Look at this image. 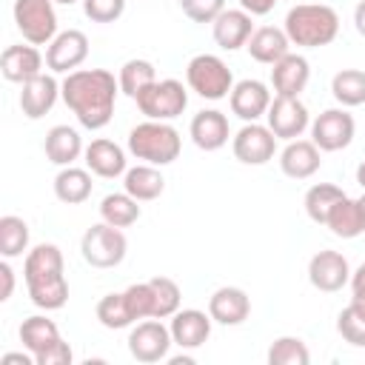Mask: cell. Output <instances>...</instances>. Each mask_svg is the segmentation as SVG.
Segmentation results:
<instances>
[{
    "mask_svg": "<svg viewBox=\"0 0 365 365\" xmlns=\"http://www.w3.org/2000/svg\"><path fill=\"white\" fill-rule=\"evenodd\" d=\"M66 108L88 131H100L114 117V103L120 83L106 68H77L60 83Z\"/></svg>",
    "mask_w": 365,
    "mask_h": 365,
    "instance_id": "cell-1",
    "label": "cell"
},
{
    "mask_svg": "<svg viewBox=\"0 0 365 365\" xmlns=\"http://www.w3.org/2000/svg\"><path fill=\"white\" fill-rule=\"evenodd\" d=\"M23 279L37 308L60 311L68 302V282L63 277V251L54 242H40L31 251H26Z\"/></svg>",
    "mask_w": 365,
    "mask_h": 365,
    "instance_id": "cell-2",
    "label": "cell"
},
{
    "mask_svg": "<svg viewBox=\"0 0 365 365\" xmlns=\"http://www.w3.org/2000/svg\"><path fill=\"white\" fill-rule=\"evenodd\" d=\"M282 29L291 46L322 48L331 46L339 34V14L325 3H297L294 9H288Z\"/></svg>",
    "mask_w": 365,
    "mask_h": 365,
    "instance_id": "cell-3",
    "label": "cell"
},
{
    "mask_svg": "<svg viewBox=\"0 0 365 365\" xmlns=\"http://www.w3.org/2000/svg\"><path fill=\"white\" fill-rule=\"evenodd\" d=\"M182 151V137L171 123L145 120L128 131V154L148 165H171Z\"/></svg>",
    "mask_w": 365,
    "mask_h": 365,
    "instance_id": "cell-4",
    "label": "cell"
},
{
    "mask_svg": "<svg viewBox=\"0 0 365 365\" xmlns=\"http://www.w3.org/2000/svg\"><path fill=\"white\" fill-rule=\"evenodd\" d=\"M185 86L202 100H225L234 88V74L217 54H197L185 66Z\"/></svg>",
    "mask_w": 365,
    "mask_h": 365,
    "instance_id": "cell-5",
    "label": "cell"
},
{
    "mask_svg": "<svg viewBox=\"0 0 365 365\" xmlns=\"http://www.w3.org/2000/svg\"><path fill=\"white\" fill-rule=\"evenodd\" d=\"M137 108L145 120H163L171 123L188 108V86H182L174 77L151 83L143 94H137Z\"/></svg>",
    "mask_w": 365,
    "mask_h": 365,
    "instance_id": "cell-6",
    "label": "cell"
},
{
    "mask_svg": "<svg viewBox=\"0 0 365 365\" xmlns=\"http://www.w3.org/2000/svg\"><path fill=\"white\" fill-rule=\"evenodd\" d=\"M125 251H128V240L123 228H114L103 220L86 228L80 240V254L91 268H117L125 259Z\"/></svg>",
    "mask_w": 365,
    "mask_h": 365,
    "instance_id": "cell-7",
    "label": "cell"
},
{
    "mask_svg": "<svg viewBox=\"0 0 365 365\" xmlns=\"http://www.w3.org/2000/svg\"><path fill=\"white\" fill-rule=\"evenodd\" d=\"M11 14H14L17 31L31 46H48L60 34L54 0H14Z\"/></svg>",
    "mask_w": 365,
    "mask_h": 365,
    "instance_id": "cell-8",
    "label": "cell"
},
{
    "mask_svg": "<svg viewBox=\"0 0 365 365\" xmlns=\"http://www.w3.org/2000/svg\"><path fill=\"white\" fill-rule=\"evenodd\" d=\"M125 342H128V354H131L137 362H145V365L168 359V348L174 345L171 328L163 325V319H154V317L137 322V325L131 328V334H128Z\"/></svg>",
    "mask_w": 365,
    "mask_h": 365,
    "instance_id": "cell-9",
    "label": "cell"
},
{
    "mask_svg": "<svg viewBox=\"0 0 365 365\" xmlns=\"http://www.w3.org/2000/svg\"><path fill=\"white\" fill-rule=\"evenodd\" d=\"M356 134V123L348 108H325L311 120V140L319 151H342L351 145Z\"/></svg>",
    "mask_w": 365,
    "mask_h": 365,
    "instance_id": "cell-10",
    "label": "cell"
},
{
    "mask_svg": "<svg viewBox=\"0 0 365 365\" xmlns=\"http://www.w3.org/2000/svg\"><path fill=\"white\" fill-rule=\"evenodd\" d=\"M265 125L277 140H297L311 128V114L299 97H274L265 114Z\"/></svg>",
    "mask_w": 365,
    "mask_h": 365,
    "instance_id": "cell-11",
    "label": "cell"
},
{
    "mask_svg": "<svg viewBox=\"0 0 365 365\" xmlns=\"http://www.w3.org/2000/svg\"><path fill=\"white\" fill-rule=\"evenodd\" d=\"M231 151L242 165H265L277 154V137L262 123H245L231 137Z\"/></svg>",
    "mask_w": 365,
    "mask_h": 365,
    "instance_id": "cell-12",
    "label": "cell"
},
{
    "mask_svg": "<svg viewBox=\"0 0 365 365\" xmlns=\"http://www.w3.org/2000/svg\"><path fill=\"white\" fill-rule=\"evenodd\" d=\"M88 57V37L80 29L60 31L46 48V68L51 74H71Z\"/></svg>",
    "mask_w": 365,
    "mask_h": 365,
    "instance_id": "cell-13",
    "label": "cell"
},
{
    "mask_svg": "<svg viewBox=\"0 0 365 365\" xmlns=\"http://www.w3.org/2000/svg\"><path fill=\"white\" fill-rule=\"evenodd\" d=\"M308 282L322 294L342 291L351 282V265L339 251L322 248L308 259Z\"/></svg>",
    "mask_w": 365,
    "mask_h": 365,
    "instance_id": "cell-14",
    "label": "cell"
},
{
    "mask_svg": "<svg viewBox=\"0 0 365 365\" xmlns=\"http://www.w3.org/2000/svg\"><path fill=\"white\" fill-rule=\"evenodd\" d=\"M271 100V88L262 80H240L228 94L231 114H237L242 123H257L259 117H265Z\"/></svg>",
    "mask_w": 365,
    "mask_h": 365,
    "instance_id": "cell-15",
    "label": "cell"
},
{
    "mask_svg": "<svg viewBox=\"0 0 365 365\" xmlns=\"http://www.w3.org/2000/svg\"><path fill=\"white\" fill-rule=\"evenodd\" d=\"M311 80V63L302 54L288 51L282 60L271 66V88L274 97H299Z\"/></svg>",
    "mask_w": 365,
    "mask_h": 365,
    "instance_id": "cell-16",
    "label": "cell"
},
{
    "mask_svg": "<svg viewBox=\"0 0 365 365\" xmlns=\"http://www.w3.org/2000/svg\"><path fill=\"white\" fill-rule=\"evenodd\" d=\"M188 137L200 151H220L231 137L228 117L220 108H202L191 117Z\"/></svg>",
    "mask_w": 365,
    "mask_h": 365,
    "instance_id": "cell-17",
    "label": "cell"
},
{
    "mask_svg": "<svg viewBox=\"0 0 365 365\" xmlns=\"http://www.w3.org/2000/svg\"><path fill=\"white\" fill-rule=\"evenodd\" d=\"M211 34L222 51H237L254 34V14H248L245 9H222L211 23Z\"/></svg>",
    "mask_w": 365,
    "mask_h": 365,
    "instance_id": "cell-18",
    "label": "cell"
},
{
    "mask_svg": "<svg viewBox=\"0 0 365 365\" xmlns=\"http://www.w3.org/2000/svg\"><path fill=\"white\" fill-rule=\"evenodd\" d=\"M43 63H46V57L31 43H26V46L23 43L6 46L3 54H0V71H3V77L9 83H20V86L29 83L31 77L43 74Z\"/></svg>",
    "mask_w": 365,
    "mask_h": 365,
    "instance_id": "cell-19",
    "label": "cell"
},
{
    "mask_svg": "<svg viewBox=\"0 0 365 365\" xmlns=\"http://www.w3.org/2000/svg\"><path fill=\"white\" fill-rule=\"evenodd\" d=\"M57 97H63V91L54 74H37L20 86V111L29 120H40L54 108Z\"/></svg>",
    "mask_w": 365,
    "mask_h": 365,
    "instance_id": "cell-20",
    "label": "cell"
},
{
    "mask_svg": "<svg viewBox=\"0 0 365 365\" xmlns=\"http://www.w3.org/2000/svg\"><path fill=\"white\" fill-rule=\"evenodd\" d=\"M211 314L200 311V308H180L174 317H171V339L174 345L185 348V351H194L200 345L208 342L211 336Z\"/></svg>",
    "mask_w": 365,
    "mask_h": 365,
    "instance_id": "cell-21",
    "label": "cell"
},
{
    "mask_svg": "<svg viewBox=\"0 0 365 365\" xmlns=\"http://www.w3.org/2000/svg\"><path fill=\"white\" fill-rule=\"evenodd\" d=\"M86 157V168L94 174V177H103V180H117L123 177L128 168V160H125V151L114 143V140H106V137H97L86 145L83 151Z\"/></svg>",
    "mask_w": 365,
    "mask_h": 365,
    "instance_id": "cell-22",
    "label": "cell"
},
{
    "mask_svg": "<svg viewBox=\"0 0 365 365\" xmlns=\"http://www.w3.org/2000/svg\"><path fill=\"white\" fill-rule=\"evenodd\" d=\"M322 165V151L314 145V140H288L285 148L279 151V168L291 180H308L319 171Z\"/></svg>",
    "mask_w": 365,
    "mask_h": 365,
    "instance_id": "cell-23",
    "label": "cell"
},
{
    "mask_svg": "<svg viewBox=\"0 0 365 365\" xmlns=\"http://www.w3.org/2000/svg\"><path fill=\"white\" fill-rule=\"evenodd\" d=\"M208 314L220 325H242L251 314V297L237 285H222L208 297Z\"/></svg>",
    "mask_w": 365,
    "mask_h": 365,
    "instance_id": "cell-24",
    "label": "cell"
},
{
    "mask_svg": "<svg viewBox=\"0 0 365 365\" xmlns=\"http://www.w3.org/2000/svg\"><path fill=\"white\" fill-rule=\"evenodd\" d=\"M43 151H46V160L66 168V165H74L80 160V154L86 151L83 145V137L77 128L71 125H54L48 128L46 140H43Z\"/></svg>",
    "mask_w": 365,
    "mask_h": 365,
    "instance_id": "cell-25",
    "label": "cell"
},
{
    "mask_svg": "<svg viewBox=\"0 0 365 365\" xmlns=\"http://www.w3.org/2000/svg\"><path fill=\"white\" fill-rule=\"evenodd\" d=\"M248 54L262 63V66H274L277 60H282L288 51H291V40L285 34V29H277V26H259L254 29V34L248 37L245 43Z\"/></svg>",
    "mask_w": 365,
    "mask_h": 365,
    "instance_id": "cell-26",
    "label": "cell"
},
{
    "mask_svg": "<svg viewBox=\"0 0 365 365\" xmlns=\"http://www.w3.org/2000/svg\"><path fill=\"white\" fill-rule=\"evenodd\" d=\"M17 336H20L23 348H26L29 354H34V362H37V356H40V354H46L54 342H60V339H63V336H60L57 322H54V319H48V317H43V314L26 317V319L20 322Z\"/></svg>",
    "mask_w": 365,
    "mask_h": 365,
    "instance_id": "cell-27",
    "label": "cell"
},
{
    "mask_svg": "<svg viewBox=\"0 0 365 365\" xmlns=\"http://www.w3.org/2000/svg\"><path fill=\"white\" fill-rule=\"evenodd\" d=\"M123 191H128L140 202H151L165 191V177L160 174L157 165L140 163L123 174Z\"/></svg>",
    "mask_w": 365,
    "mask_h": 365,
    "instance_id": "cell-28",
    "label": "cell"
},
{
    "mask_svg": "<svg viewBox=\"0 0 365 365\" xmlns=\"http://www.w3.org/2000/svg\"><path fill=\"white\" fill-rule=\"evenodd\" d=\"M91 171L88 168H77V165H66L57 171L54 177V197L66 205H80L91 197Z\"/></svg>",
    "mask_w": 365,
    "mask_h": 365,
    "instance_id": "cell-29",
    "label": "cell"
},
{
    "mask_svg": "<svg viewBox=\"0 0 365 365\" xmlns=\"http://www.w3.org/2000/svg\"><path fill=\"white\" fill-rule=\"evenodd\" d=\"M143 208H140V200H134L128 191H114V194H106L103 202H100V220L114 225V228H128L140 220Z\"/></svg>",
    "mask_w": 365,
    "mask_h": 365,
    "instance_id": "cell-30",
    "label": "cell"
},
{
    "mask_svg": "<svg viewBox=\"0 0 365 365\" xmlns=\"http://www.w3.org/2000/svg\"><path fill=\"white\" fill-rule=\"evenodd\" d=\"M325 228H331V234L339 237V240H354V237L365 234L359 202L345 194V197L331 208V214H328V220H325Z\"/></svg>",
    "mask_w": 365,
    "mask_h": 365,
    "instance_id": "cell-31",
    "label": "cell"
},
{
    "mask_svg": "<svg viewBox=\"0 0 365 365\" xmlns=\"http://www.w3.org/2000/svg\"><path fill=\"white\" fill-rule=\"evenodd\" d=\"M117 83H120V91L131 100H137V94H143L151 83H157V68L151 60H143V57H134V60H125L120 66V74H117Z\"/></svg>",
    "mask_w": 365,
    "mask_h": 365,
    "instance_id": "cell-32",
    "label": "cell"
},
{
    "mask_svg": "<svg viewBox=\"0 0 365 365\" xmlns=\"http://www.w3.org/2000/svg\"><path fill=\"white\" fill-rule=\"evenodd\" d=\"M342 197H345V191H342L339 185H334V182H314V185L305 191V197H302V205H305L308 220L317 222V225H325L331 208H334Z\"/></svg>",
    "mask_w": 365,
    "mask_h": 365,
    "instance_id": "cell-33",
    "label": "cell"
},
{
    "mask_svg": "<svg viewBox=\"0 0 365 365\" xmlns=\"http://www.w3.org/2000/svg\"><path fill=\"white\" fill-rule=\"evenodd\" d=\"M331 94L342 108H356L365 103V71L362 68H339L331 77Z\"/></svg>",
    "mask_w": 365,
    "mask_h": 365,
    "instance_id": "cell-34",
    "label": "cell"
},
{
    "mask_svg": "<svg viewBox=\"0 0 365 365\" xmlns=\"http://www.w3.org/2000/svg\"><path fill=\"white\" fill-rule=\"evenodd\" d=\"M29 251V222L17 214L0 217V254L3 259H14Z\"/></svg>",
    "mask_w": 365,
    "mask_h": 365,
    "instance_id": "cell-35",
    "label": "cell"
},
{
    "mask_svg": "<svg viewBox=\"0 0 365 365\" xmlns=\"http://www.w3.org/2000/svg\"><path fill=\"white\" fill-rule=\"evenodd\" d=\"M148 285L154 291V319H171L182 302L180 285L171 277H151Z\"/></svg>",
    "mask_w": 365,
    "mask_h": 365,
    "instance_id": "cell-36",
    "label": "cell"
},
{
    "mask_svg": "<svg viewBox=\"0 0 365 365\" xmlns=\"http://www.w3.org/2000/svg\"><path fill=\"white\" fill-rule=\"evenodd\" d=\"M97 319H100V325L108 328V331H120V328L134 325V317H131V311H128L125 294H123V291L106 294V297L97 302Z\"/></svg>",
    "mask_w": 365,
    "mask_h": 365,
    "instance_id": "cell-37",
    "label": "cell"
},
{
    "mask_svg": "<svg viewBox=\"0 0 365 365\" xmlns=\"http://www.w3.org/2000/svg\"><path fill=\"white\" fill-rule=\"evenodd\" d=\"M268 362L271 365H308L311 351L299 336H277L268 348Z\"/></svg>",
    "mask_w": 365,
    "mask_h": 365,
    "instance_id": "cell-38",
    "label": "cell"
},
{
    "mask_svg": "<svg viewBox=\"0 0 365 365\" xmlns=\"http://www.w3.org/2000/svg\"><path fill=\"white\" fill-rule=\"evenodd\" d=\"M336 331L348 345L365 348V311H359L354 302H348L336 317Z\"/></svg>",
    "mask_w": 365,
    "mask_h": 365,
    "instance_id": "cell-39",
    "label": "cell"
},
{
    "mask_svg": "<svg viewBox=\"0 0 365 365\" xmlns=\"http://www.w3.org/2000/svg\"><path fill=\"white\" fill-rule=\"evenodd\" d=\"M123 294H125V302H128V311H131L134 322L154 317V291H151L148 282H134Z\"/></svg>",
    "mask_w": 365,
    "mask_h": 365,
    "instance_id": "cell-40",
    "label": "cell"
},
{
    "mask_svg": "<svg viewBox=\"0 0 365 365\" xmlns=\"http://www.w3.org/2000/svg\"><path fill=\"white\" fill-rule=\"evenodd\" d=\"M125 11V0H83V14L91 23H117Z\"/></svg>",
    "mask_w": 365,
    "mask_h": 365,
    "instance_id": "cell-41",
    "label": "cell"
},
{
    "mask_svg": "<svg viewBox=\"0 0 365 365\" xmlns=\"http://www.w3.org/2000/svg\"><path fill=\"white\" fill-rule=\"evenodd\" d=\"M180 9L194 23H214L225 9V0H180Z\"/></svg>",
    "mask_w": 365,
    "mask_h": 365,
    "instance_id": "cell-42",
    "label": "cell"
},
{
    "mask_svg": "<svg viewBox=\"0 0 365 365\" xmlns=\"http://www.w3.org/2000/svg\"><path fill=\"white\" fill-rule=\"evenodd\" d=\"M71 359H74L71 345H68L66 339H60V342H54L46 354L37 356V365H71Z\"/></svg>",
    "mask_w": 365,
    "mask_h": 365,
    "instance_id": "cell-43",
    "label": "cell"
},
{
    "mask_svg": "<svg viewBox=\"0 0 365 365\" xmlns=\"http://www.w3.org/2000/svg\"><path fill=\"white\" fill-rule=\"evenodd\" d=\"M351 302L359 308V311H365V262L356 268V271H351Z\"/></svg>",
    "mask_w": 365,
    "mask_h": 365,
    "instance_id": "cell-44",
    "label": "cell"
},
{
    "mask_svg": "<svg viewBox=\"0 0 365 365\" xmlns=\"http://www.w3.org/2000/svg\"><path fill=\"white\" fill-rule=\"evenodd\" d=\"M0 282H3V288H0V302H6V299L14 294V268L9 265V259L0 262Z\"/></svg>",
    "mask_w": 365,
    "mask_h": 365,
    "instance_id": "cell-45",
    "label": "cell"
},
{
    "mask_svg": "<svg viewBox=\"0 0 365 365\" xmlns=\"http://www.w3.org/2000/svg\"><path fill=\"white\" fill-rule=\"evenodd\" d=\"M277 3H279V0H240V9H245V11L254 14V17H262V14H268Z\"/></svg>",
    "mask_w": 365,
    "mask_h": 365,
    "instance_id": "cell-46",
    "label": "cell"
},
{
    "mask_svg": "<svg viewBox=\"0 0 365 365\" xmlns=\"http://www.w3.org/2000/svg\"><path fill=\"white\" fill-rule=\"evenodd\" d=\"M0 365H37L34 362V354H23V351H9L0 356Z\"/></svg>",
    "mask_w": 365,
    "mask_h": 365,
    "instance_id": "cell-47",
    "label": "cell"
},
{
    "mask_svg": "<svg viewBox=\"0 0 365 365\" xmlns=\"http://www.w3.org/2000/svg\"><path fill=\"white\" fill-rule=\"evenodd\" d=\"M354 29L365 37V0H359L356 9H354Z\"/></svg>",
    "mask_w": 365,
    "mask_h": 365,
    "instance_id": "cell-48",
    "label": "cell"
},
{
    "mask_svg": "<svg viewBox=\"0 0 365 365\" xmlns=\"http://www.w3.org/2000/svg\"><path fill=\"white\" fill-rule=\"evenodd\" d=\"M168 362H171V365H191V362H194V356L180 354V356H168Z\"/></svg>",
    "mask_w": 365,
    "mask_h": 365,
    "instance_id": "cell-49",
    "label": "cell"
},
{
    "mask_svg": "<svg viewBox=\"0 0 365 365\" xmlns=\"http://www.w3.org/2000/svg\"><path fill=\"white\" fill-rule=\"evenodd\" d=\"M356 182H359L362 191H365V163H359V168H356Z\"/></svg>",
    "mask_w": 365,
    "mask_h": 365,
    "instance_id": "cell-50",
    "label": "cell"
},
{
    "mask_svg": "<svg viewBox=\"0 0 365 365\" xmlns=\"http://www.w3.org/2000/svg\"><path fill=\"white\" fill-rule=\"evenodd\" d=\"M356 202H359V211H362V228H365V194H362Z\"/></svg>",
    "mask_w": 365,
    "mask_h": 365,
    "instance_id": "cell-51",
    "label": "cell"
},
{
    "mask_svg": "<svg viewBox=\"0 0 365 365\" xmlns=\"http://www.w3.org/2000/svg\"><path fill=\"white\" fill-rule=\"evenodd\" d=\"M54 3H60V6H71V3H77V0H54Z\"/></svg>",
    "mask_w": 365,
    "mask_h": 365,
    "instance_id": "cell-52",
    "label": "cell"
}]
</instances>
